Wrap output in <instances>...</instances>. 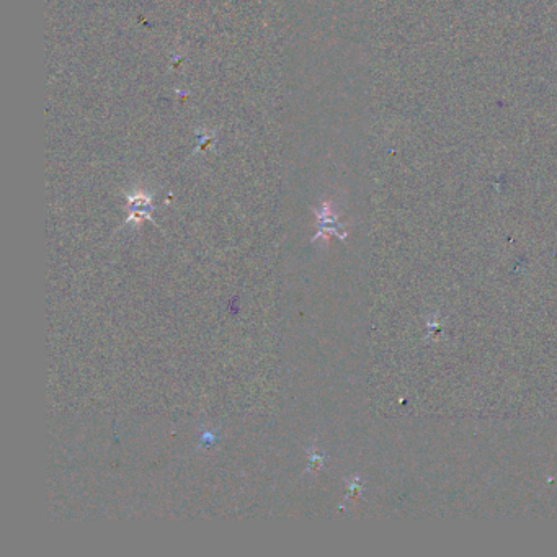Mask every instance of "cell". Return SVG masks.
I'll list each match as a JSON object with an SVG mask.
<instances>
[{"label": "cell", "instance_id": "1", "mask_svg": "<svg viewBox=\"0 0 557 557\" xmlns=\"http://www.w3.org/2000/svg\"><path fill=\"white\" fill-rule=\"evenodd\" d=\"M152 213V201L144 193H136L130 197V221L138 223L143 219H148Z\"/></svg>", "mask_w": 557, "mask_h": 557}]
</instances>
